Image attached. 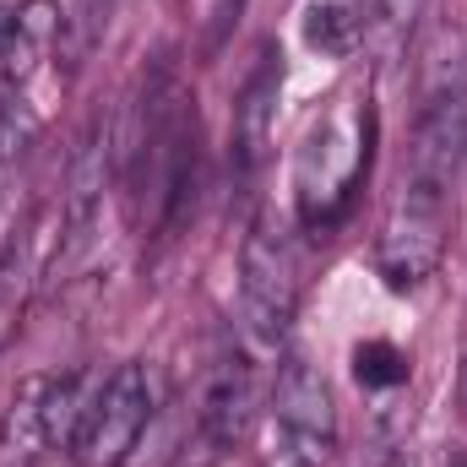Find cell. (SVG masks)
<instances>
[{
	"instance_id": "10",
	"label": "cell",
	"mask_w": 467,
	"mask_h": 467,
	"mask_svg": "<svg viewBox=\"0 0 467 467\" xmlns=\"http://www.w3.org/2000/svg\"><path fill=\"white\" fill-rule=\"evenodd\" d=\"M305 38H310V49H321V55H348L353 44H358V22H353L343 5L316 0L310 16H305Z\"/></svg>"
},
{
	"instance_id": "14",
	"label": "cell",
	"mask_w": 467,
	"mask_h": 467,
	"mask_svg": "<svg viewBox=\"0 0 467 467\" xmlns=\"http://www.w3.org/2000/svg\"><path fill=\"white\" fill-rule=\"evenodd\" d=\"M11 27H16V11L0 5V55H5V44H11Z\"/></svg>"
},
{
	"instance_id": "1",
	"label": "cell",
	"mask_w": 467,
	"mask_h": 467,
	"mask_svg": "<svg viewBox=\"0 0 467 467\" xmlns=\"http://www.w3.org/2000/svg\"><path fill=\"white\" fill-rule=\"evenodd\" d=\"M446 239H451V185L408 180L391 218L380 223L375 272L386 277V288H419L424 277H435Z\"/></svg>"
},
{
	"instance_id": "13",
	"label": "cell",
	"mask_w": 467,
	"mask_h": 467,
	"mask_svg": "<svg viewBox=\"0 0 467 467\" xmlns=\"http://www.w3.org/2000/svg\"><path fill=\"white\" fill-rule=\"evenodd\" d=\"M239 11H244V0H213V16H207V38H202V49H207V55H218V49L229 44L234 22H239Z\"/></svg>"
},
{
	"instance_id": "2",
	"label": "cell",
	"mask_w": 467,
	"mask_h": 467,
	"mask_svg": "<svg viewBox=\"0 0 467 467\" xmlns=\"http://www.w3.org/2000/svg\"><path fill=\"white\" fill-rule=\"evenodd\" d=\"M147 424H152V375L147 364H119L88 397L82 424L71 435V457L77 467H119L141 446Z\"/></svg>"
},
{
	"instance_id": "4",
	"label": "cell",
	"mask_w": 467,
	"mask_h": 467,
	"mask_svg": "<svg viewBox=\"0 0 467 467\" xmlns=\"http://www.w3.org/2000/svg\"><path fill=\"white\" fill-rule=\"evenodd\" d=\"M272 419H277V441H283V462L288 467H327L337 451V402L327 375L288 353L277 364L272 380Z\"/></svg>"
},
{
	"instance_id": "5",
	"label": "cell",
	"mask_w": 467,
	"mask_h": 467,
	"mask_svg": "<svg viewBox=\"0 0 467 467\" xmlns=\"http://www.w3.org/2000/svg\"><path fill=\"white\" fill-rule=\"evenodd\" d=\"M277 93H283V55L266 44L261 66L250 71V82L234 99V125H229V163L239 180H250L266 163L272 147V119H277Z\"/></svg>"
},
{
	"instance_id": "7",
	"label": "cell",
	"mask_w": 467,
	"mask_h": 467,
	"mask_svg": "<svg viewBox=\"0 0 467 467\" xmlns=\"http://www.w3.org/2000/svg\"><path fill=\"white\" fill-rule=\"evenodd\" d=\"M38 446H49V435H44V380H27L11 397V413H5V430H0V457L27 462Z\"/></svg>"
},
{
	"instance_id": "9",
	"label": "cell",
	"mask_w": 467,
	"mask_h": 467,
	"mask_svg": "<svg viewBox=\"0 0 467 467\" xmlns=\"http://www.w3.org/2000/svg\"><path fill=\"white\" fill-rule=\"evenodd\" d=\"M424 5H430V0H369V44L391 60V55L408 44V33L419 27Z\"/></svg>"
},
{
	"instance_id": "6",
	"label": "cell",
	"mask_w": 467,
	"mask_h": 467,
	"mask_svg": "<svg viewBox=\"0 0 467 467\" xmlns=\"http://www.w3.org/2000/svg\"><path fill=\"white\" fill-rule=\"evenodd\" d=\"M202 435L218 446V451H234L244 435H250V419H255V380H250V364L239 353H223L207 375V391H202Z\"/></svg>"
},
{
	"instance_id": "8",
	"label": "cell",
	"mask_w": 467,
	"mask_h": 467,
	"mask_svg": "<svg viewBox=\"0 0 467 467\" xmlns=\"http://www.w3.org/2000/svg\"><path fill=\"white\" fill-rule=\"evenodd\" d=\"M353 380L364 391H397L408 380V353L397 343H386V337H369V343L353 348Z\"/></svg>"
},
{
	"instance_id": "12",
	"label": "cell",
	"mask_w": 467,
	"mask_h": 467,
	"mask_svg": "<svg viewBox=\"0 0 467 467\" xmlns=\"http://www.w3.org/2000/svg\"><path fill=\"white\" fill-rule=\"evenodd\" d=\"M16 316H22V239L0 250V348L16 332Z\"/></svg>"
},
{
	"instance_id": "15",
	"label": "cell",
	"mask_w": 467,
	"mask_h": 467,
	"mask_svg": "<svg viewBox=\"0 0 467 467\" xmlns=\"http://www.w3.org/2000/svg\"><path fill=\"white\" fill-rule=\"evenodd\" d=\"M457 402L467 408V327H462V369H457Z\"/></svg>"
},
{
	"instance_id": "3",
	"label": "cell",
	"mask_w": 467,
	"mask_h": 467,
	"mask_svg": "<svg viewBox=\"0 0 467 467\" xmlns=\"http://www.w3.org/2000/svg\"><path fill=\"white\" fill-rule=\"evenodd\" d=\"M239 305H244V321L250 332L277 348L299 316V255H294V239L277 229V223H255L244 234V255H239Z\"/></svg>"
},
{
	"instance_id": "11",
	"label": "cell",
	"mask_w": 467,
	"mask_h": 467,
	"mask_svg": "<svg viewBox=\"0 0 467 467\" xmlns=\"http://www.w3.org/2000/svg\"><path fill=\"white\" fill-rule=\"evenodd\" d=\"M33 136H38V115H33V104L16 99V93H0V163L22 158V152L33 147Z\"/></svg>"
}]
</instances>
